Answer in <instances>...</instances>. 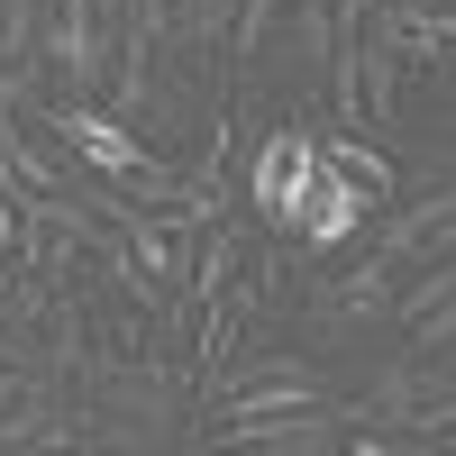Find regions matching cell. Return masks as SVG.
I'll list each match as a JSON object with an SVG mask.
<instances>
[{"label":"cell","mask_w":456,"mask_h":456,"mask_svg":"<svg viewBox=\"0 0 456 456\" xmlns=\"http://www.w3.org/2000/svg\"><path fill=\"white\" fill-rule=\"evenodd\" d=\"M320 165H338L347 183H365L374 201H393V192H402L393 156H384V146H374V137H356V128H329V137H320Z\"/></svg>","instance_id":"6"},{"label":"cell","mask_w":456,"mask_h":456,"mask_svg":"<svg viewBox=\"0 0 456 456\" xmlns=\"http://www.w3.org/2000/svg\"><path fill=\"white\" fill-rule=\"evenodd\" d=\"M393 292H402V265L365 247L356 265H338L311 292V311H320V329H356V320H393Z\"/></svg>","instance_id":"5"},{"label":"cell","mask_w":456,"mask_h":456,"mask_svg":"<svg viewBox=\"0 0 456 456\" xmlns=\"http://www.w3.org/2000/svg\"><path fill=\"white\" fill-rule=\"evenodd\" d=\"M374 210H384V201H374L365 183H347L338 165H311V192H301V219H292V247H301V256H338V247H347L356 228L374 219Z\"/></svg>","instance_id":"4"},{"label":"cell","mask_w":456,"mask_h":456,"mask_svg":"<svg viewBox=\"0 0 456 456\" xmlns=\"http://www.w3.org/2000/svg\"><path fill=\"white\" fill-rule=\"evenodd\" d=\"M438 356H447V374H456V347H438Z\"/></svg>","instance_id":"7"},{"label":"cell","mask_w":456,"mask_h":456,"mask_svg":"<svg viewBox=\"0 0 456 456\" xmlns=\"http://www.w3.org/2000/svg\"><path fill=\"white\" fill-rule=\"evenodd\" d=\"M301 402H329V374L311 365V356H274V365H256V374H238V384H219L210 393V420H265V411H301Z\"/></svg>","instance_id":"3"},{"label":"cell","mask_w":456,"mask_h":456,"mask_svg":"<svg viewBox=\"0 0 456 456\" xmlns=\"http://www.w3.org/2000/svg\"><path fill=\"white\" fill-rule=\"evenodd\" d=\"M374 256H393L402 274L429 256H456V174L429 183L420 201H384V228H374Z\"/></svg>","instance_id":"2"},{"label":"cell","mask_w":456,"mask_h":456,"mask_svg":"<svg viewBox=\"0 0 456 456\" xmlns=\"http://www.w3.org/2000/svg\"><path fill=\"white\" fill-rule=\"evenodd\" d=\"M311 165H320V137H311V119H292L283 128H265L256 137V156H247V210H256V228L265 238H292V219H301V192H311Z\"/></svg>","instance_id":"1"}]
</instances>
